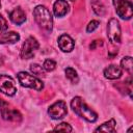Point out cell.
I'll list each match as a JSON object with an SVG mask.
<instances>
[{"mask_svg": "<svg viewBox=\"0 0 133 133\" xmlns=\"http://www.w3.org/2000/svg\"><path fill=\"white\" fill-rule=\"evenodd\" d=\"M33 17L37 25L47 30V31H52L53 28V18L49 9L44 6V5H37L33 9Z\"/></svg>", "mask_w": 133, "mask_h": 133, "instance_id": "cell-2", "label": "cell"}, {"mask_svg": "<svg viewBox=\"0 0 133 133\" xmlns=\"http://www.w3.org/2000/svg\"><path fill=\"white\" fill-rule=\"evenodd\" d=\"M91 7H92L94 12L97 16H104L106 12V8L100 0H94L91 2Z\"/></svg>", "mask_w": 133, "mask_h": 133, "instance_id": "cell-16", "label": "cell"}, {"mask_svg": "<svg viewBox=\"0 0 133 133\" xmlns=\"http://www.w3.org/2000/svg\"><path fill=\"white\" fill-rule=\"evenodd\" d=\"M115 119L111 118L108 122H105L100 127H98L95 132H106V133H115Z\"/></svg>", "mask_w": 133, "mask_h": 133, "instance_id": "cell-15", "label": "cell"}, {"mask_svg": "<svg viewBox=\"0 0 133 133\" xmlns=\"http://www.w3.org/2000/svg\"><path fill=\"white\" fill-rule=\"evenodd\" d=\"M39 44L36 41L35 37L33 36H29L27 37V39L25 41V43L23 44L22 50H21V57L23 59H30L34 56L36 50L38 49Z\"/></svg>", "mask_w": 133, "mask_h": 133, "instance_id": "cell-6", "label": "cell"}, {"mask_svg": "<svg viewBox=\"0 0 133 133\" xmlns=\"http://www.w3.org/2000/svg\"><path fill=\"white\" fill-rule=\"evenodd\" d=\"M56 68V62L52 59H46L43 63V69L46 72H52Z\"/></svg>", "mask_w": 133, "mask_h": 133, "instance_id": "cell-19", "label": "cell"}, {"mask_svg": "<svg viewBox=\"0 0 133 133\" xmlns=\"http://www.w3.org/2000/svg\"><path fill=\"white\" fill-rule=\"evenodd\" d=\"M98 45L102 46V45H103V42H102V41H98V39L94 41V42L89 45V49H90V50H95V49H96V47H97Z\"/></svg>", "mask_w": 133, "mask_h": 133, "instance_id": "cell-24", "label": "cell"}, {"mask_svg": "<svg viewBox=\"0 0 133 133\" xmlns=\"http://www.w3.org/2000/svg\"><path fill=\"white\" fill-rule=\"evenodd\" d=\"M74 46H75V42L70 35L61 34L58 37V47L62 52H66V53L71 52L74 49Z\"/></svg>", "mask_w": 133, "mask_h": 133, "instance_id": "cell-10", "label": "cell"}, {"mask_svg": "<svg viewBox=\"0 0 133 133\" xmlns=\"http://www.w3.org/2000/svg\"><path fill=\"white\" fill-rule=\"evenodd\" d=\"M20 39V34L15 31H0V44H15Z\"/></svg>", "mask_w": 133, "mask_h": 133, "instance_id": "cell-14", "label": "cell"}, {"mask_svg": "<svg viewBox=\"0 0 133 133\" xmlns=\"http://www.w3.org/2000/svg\"><path fill=\"white\" fill-rule=\"evenodd\" d=\"M0 113L3 119L5 121H14V122H20L22 119L21 113L12 108H9V105L0 99Z\"/></svg>", "mask_w": 133, "mask_h": 133, "instance_id": "cell-8", "label": "cell"}, {"mask_svg": "<svg viewBox=\"0 0 133 133\" xmlns=\"http://www.w3.org/2000/svg\"><path fill=\"white\" fill-rule=\"evenodd\" d=\"M116 15L123 20H130L133 16V5L129 0H113Z\"/></svg>", "mask_w": 133, "mask_h": 133, "instance_id": "cell-4", "label": "cell"}, {"mask_svg": "<svg viewBox=\"0 0 133 133\" xmlns=\"http://www.w3.org/2000/svg\"><path fill=\"white\" fill-rule=\"evenodd\" d=\"M0 91L8 97L15 96L17 92V86L15 84V80L5 74L0 75Z\"/></svg>", "mask_w": 133, "mask_h": 133, "instance_id": "cell-7", "label": "cell"}, {"mask_svg": "<svg viewBox=\"0 0 133 133\" xmlns=\"http://www.w3.org/2000/svg\"><path fill=\"white\" fill-rule=\"evenodd\" d=\"M71 107L78 116L84 118L89 123H95L98 119V114L85 104L81 97L73 98L71 101Z\"/></svg>", "mask_w": 133, "mask_h": 133, "instance_id": "cell-1", "label": "cell"}, {"mask_svg": "<svg viewBox=\"0 0 133 133\" xmlns=\"http://www.w3.org/2000/svg\"><path fill=\"white\" fill-rule=\"evenodd\" d=\"M70 6L66 0H56L53 5V12L56 17H63L69 12Z\"/></svg>", "mask_w": 133, "mask_h": 133, "instance_id": "cell-12", "label": "cell"}, {"mask_svg": "<svg viewBox=\"0 0 133 133\" xmlns=\"http://www.w3.org/2000/svg\"><path fill=\"white\" fill-rule=\"evenodd\" d=\"M99 25H100V22H99V21L92 20V21H90V22L88 23V25H87V27H86V31H87L88 33H90V32L95 31V30L99 27Z\"/></svg>", "mask_w": 133, "mask_h": 133, "instance_id": "cell-22", "label": "cell"}, {"mask_svg": "<svg viewBox=\"0 0 133 133\" xmlns=\"http://www.w3.org/2000/svg\"><path fill=\"white\" fill-rule=\"evenodd\" d=\"M68 113L66 104L63 101H57L48 108V114L53 119H60Z\"/></svg>", "mask_w": 133, "mask_h": 133, "instance_id": "cell-9", "label": "cell"}, {"mask_svg": "<svg viewBox=\"0 0 133 133\" xmlns=\"http://www.w3.org/2000/svg\"><path fill=\"white\" fill-rule=\"evenodd\" d=\"M30 71L34 74V75H43L44 74V69L42 65L37 64V63H32L30 65Z\"/></svg>", "mask_w": 133, "mask_h": 133, "instance_id": "cell-21", "label": "cell"}, {"mask_svg": "<svg viewBox=\"0 0 133 133\" xmlns=\"http://www.w3.org/2000/svg\"><path fill=\"white\" fill-rule=\"evenodd\" d=\"M123 75V69L115 65V64H110L109 66H107L104 70V76L107 79L110 80H115L121 78V76Z\"/></svg>", "mask_w": 133, "mask_h": 133, "instance_id": "cell-13", "label": "cell"}, {"mask_svg": "<svg viewBox=\"0 0 133 133\" xmlns=\"http://www.w3.org/2000/svg\"><path fill=\"white\" fill-rule=\"evenodd\" d=\"M121 65H122V69H124L125 71H127L128 73H132V70H133V60H132V57L131 56H126L124 57L122 60H121Z\"/></svg>", "mask_w": 133, "mask_h": 133, "instance_id": "cell-18", "label": "cell"}, {"mask_svg": "<svg viewBox=\"0 0 133 133\" xmlns=\"http://www.w3.org/2000/svg\"><path fill=\"white\" fill-rule=\"evenodd\" d=\"M107 36L112 45H119L122 39L121 26L116 19H110L107 24Z\"/></svg>", "mask_w": 133, "mask_h": 133, "instance_id": "cell-5", "label": "cell"}, {"mask_svg": "<svg viewBox=\"0 0 133 133\" xmlns=\"http://www.w3.org/2000/svg\"><path fill=\"white\" fill-rule=\"evenodd\" d=\"M9 20L16 25H21L26 21V15L24 10L20 6H18L9 12Z\"/></svg>", "mask_w": 133, "mask_h": 133, "instance_id": "cell-11", "label": "cell"}, {"mask_svg": "<svg viewBox=\"0 0 133 133\" xmlns=\"http://www.w3.org/2000/svg\"><path fill=\"white\" fill-rule=\"evenodd\" d=\"M64 73H65V77L73 83V84H77L79 82V77H78V74L77 72L73 69V68H66L64 70Z\"/></svg>", "mask_w": 133, "mask_h": 133, "instance_id": "cell-17", "label": "cell"}, {"mask_svg": "<svg viewBox=\"0 0 133 133\" xmlns=\"http://www.w3.org/2000/svg\"><path fill=\"white\" fill-rule=\"evenodd\" d=\"M17 78H18L20 84L24 87L32 88V89H35L37 91H39L44 88V82L42 80H39L38 78H36V77L26 73V72L18 73Z\"/></svg>", "mask_w": 133, "mask_h": 133, "instance_id": "cell-3", "label": "cell"}, {"mask_svg": "<svg viewBox=\"0 0 133 133\" xmlns=\"http://www.w3.org/2000/svg\"><path fill=\"white\" fill-rule=\"evenodd\" d=\"M0 5H1V4H0Z\"/></svg>", "mask_w": 133, "mask_h": 133, "instance_id": "cell-27", "label": "cell"}, {"mask_svg": "<svg viewBox=\"0 0 133 133\" xmlns=\"http://www.w3.org/2000/svg\"><path fill=\"white\" fill-rule=\"evenodd\" d=\"M71 1H75V0H71Z\"/></svg>", "mask_w": 133, "mask_h": 133, "instance_id": "cell-26", "label": "cell"}, {"mask_svg": "<svg viewBox=\"0 0 133 133\" xmlns=\"http://www.w3.org/2000/svg\"><path fill=\"white\" fill-rule=\"evenodd\" d=\"M3 64V60H2V58H0V65H2Z\"/></svg>", "mask_w": 133, "mask_h": 133, "instance_id": "cell-25", "label": "cell"}, {"mask_svg": "<svg viewBox=\"0 0 133 133\" xmlns=\"http://www.w3.org/2000/svg\"><path fill=\"white\" fill-rule=\"evenodd\" d=\"M8 28V24L7 21L4 19V17H2V15L0 14V31H5Z\"/></svg>", "mask_w": 133, "mask_h": 133, "instance_id": "cell-23", "label": "cell"}, {"mask_svg": "<svg viewBox=\"0 0 133 133\" xmlns=\"http://www.w3.org/2000/svg\"><path fill=\"white\" fill-rule=\"evenodd\" d=\"M53 130H54V131H62V132H72V131H73L71 125L68 124V123H60V124L57 125Z\"/></svg>", "mask_w": 133, "mask_h": 133, "instance_id": "cell-20", "label": "cell"}]
</instances>
